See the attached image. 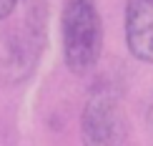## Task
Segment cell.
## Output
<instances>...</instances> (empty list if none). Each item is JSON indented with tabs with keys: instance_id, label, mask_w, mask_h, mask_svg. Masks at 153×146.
Returning a JSON list of instances; mask_svg holds the SVG:
<instances>
[{
	"instance_id": "obj_5",
	"label": "cell",
	"mask_w": 153,
	"mask_h": 146,
	"mask_svg": "<svg viewBox=\"0 0 153 146\" xmlns=\"http://www.w3.org/2000/svg\"><path fill=\"white\" fill-rule=\"evenodd\" d=\"M18 3H20V0H0V23H5L13 13H15Z\"/></svg>"
},
{
	"instance_id": "obj_1",
	"label": "cell",
	"mask_w": 153,
	"mask_h": 146,
	"mask_svg": "<svg viewBox=\"0 0 153 146\" xmlns=\"http://www.w3.org/2000/svg\"><path fill=\"white\" fill-rule=\"evenodd\" d=\"M63 63L73 76L93 71L103 53V18L98 0H65L60 13Z\"/></svg>"
},
{
	"instance_id": "obj_6",
	"label": "cell",
	"mask_w": 153,
	"mask_h": 146,
	"mask_svg": "<svg viewBox=\"0 0 153 146\" xmlns=\"http://www.w3.org/2000/svg\"><path fill=\"white\" fill-rule=\"evenodd\" d=\"M146 126H148L151 136H153V103L148 106V111H146Z\"/></svg>"
},
{
	"instance_id": "obj_2",
	"label": "cell",
	"mask_w": 153,
	"mask_h": 146,
	"mask_svg": "<svg viewBox=\"0 0 153 146\" xmlns=\"http://www.w3.org/2000/svg\"><path fill=\"white\" fill-rule=\"evenodd\" d=\"M128 118L123 111V96L111 81H100L91 88L80 111V144L83 146H126Z\"/></svg>"
},
{
	"instance_id": "obj_3",
	"label": "cell",
	"mask_w": 153,
	"mask_h": 146,
	"mask_svg": "<svg viewBox=\"0 0 153 146\" xmlns=\"http://www.w3.org/2000/svg\"><path fill=\"white\" fill-rule=\"evenodd\" d=\"M126 48L136 61L153 63V0H126L123 10Z\"/></svg>"
},
{
	"instance_id": "obj_4",
	"label": "cell",
	"mask_w": 153,
	"mask_h": 146,
	"mask_svg": "<svg viewBox=\"0 0 153 146\" xmlns=\"http://www.w3.org/2000/svg\"><path fill=\"white\" fill-rule=\"evenodd\" d=\"M23 5H25L23 25L30 33L48 38V20H50V10H53L55 0H23Z\"/></svg>"
}]
</instances>
